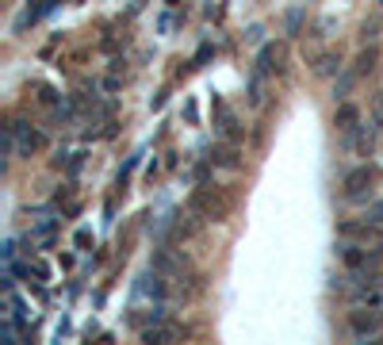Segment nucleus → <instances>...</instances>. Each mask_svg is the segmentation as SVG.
Wrapping results in <instances>:
<instances>
[{
  "label": "nucleus",
  "mask_w": 383,
  "mask_h": 345,
  "mask_svg": "<svg viewBox=\"0 0 383 345\" xmlns=\"http://www.w3.org/2000/svg\"><path fill=\"white\" fill-rule=\"evenodd\" d=\"M372 181H375V169L372 165H356L353 172H345V196H364V192L372 188Z\"/></svg>",
  "instance_id": "obj_1"
},
{
  "label": "nucleus",
  "mask_w": 383,
  "mask_h": 345,
  "mask_svg": "<svg viewBox=\"0 0 383 345\" xmlns=\"http://www.w3.org/2000/svg\"><path fill=\"white\" fill-rule=\"evenodd\" d=\"M349 326H353V334H356V337L375 334V330H380V311H353Z\"/></svg>",
  "instance_id": "obj_2"
},
{
  "label": "nucleus",
  "mask_w": 383,
  "mask_h": 345,
  "mask_svg": "<svg viewBox=\"0 0 383 345\" xmlns=\"http://www.w3.org/2000/svg\"><path fill=\"white\" fill-rule=\"evenodd\" d=\"M337 253H341V261L349 268H368V253H364L360 246H353V242H341V246H337Z\"/></svg>",
  "instance_id": "obj_3"
},
{
  "label": "nucleus",
  "mask_w": 383,
  "mask_h": 345,
  "mask_svg": "<svg viewBox=\"0 0 383 345\" xmlns=\"http://www.w3.org/2000/svg\"><path fill=\"white\" fill-rule=\"evenodd\" d=\"M341 238H360V242H372V238H380V234H375L372 227H368V219L364 222H341Z\"/></svg>",
  "instance_id": "obj_4"
},
{
  "label": "nucleus",
  "mask_w": 383,
  "mask_h": 345,
  "mask_svg": "<svg viewBox=\"0 0 383 345\" xmlns=\"http://www.w3.org/2000/svg\"><path fill=\"white\" fill-rule=\"evenodd\" d=\"M356 123H360V112H356L353 104H341V107H337V127H341L345 134H353Z\"/></svg>",
  "instance_id": "obj_5"
},
{
  "label": "nucleus",
  "mask_w": 383,
  "mask_h": 345,
  "mask_svg": "<svg viewBox=\"0 0 383 345\" xmlns=\"http://www.w3.org/2000/svg\"><path fill=\"white\" fill-rule=\"evenodd\" d=\"M375 62H380V50H375V47L360 50V58H356V69H353V73H356V77H368V73L375 69Z\"/></svg>",
  "instance_id": "obj_6"
},
{
  "label": "nucleus",
  "mask_w": 383,
  "mask_h": 345,
  "mask_svg": "<svg viewBox=\"0 0 383 345\" xmlns=\"http://www.w3.org/2000/svg\"><path fill=\"white\" fill-rule=\"evenodd\" d=\"M138 296H153V299H161L165 296V284L157 277H142V284H138Z\"/></svg>",
  "instance_id": "obj_7"
},
{
  "label": "nucleus",
  "mask_w": 383,
  "mask_h": 345,
  "mask_svg": "<svg viewBox=\"0 0 383 345\" xmlns=\"http://www.w3.org/2000/svg\"><path fill=\"white\" fill-rule=\"evenodd\" d=\"M276 58H280V50H276V47H265V50H261V58H257V73H261V77L272 73V69H276V66H272Z\"/></svg>",
  "instance_id": "obj_8"
},
{
  "label": "nucleus",
  "mask_w": 383,
  "mask_h": 345,
  "mask_svg": "<svg viewBox=\"0 0 383 345\" xmlns=\"http://www.w3.org/2000/svg\"><path fill=\"white\" fill-rule=\"evenodd\" d=\"M337 69H341V58H337V54H322V58H318V66H315V73L330 77V73H337Z\"/></svg>",
  "instance_id": "obj_9"
},
{
  "label": "nucleus",
  "mask_w": 383,
  "mask_h": 345,
  "mask_svg": "<svg viewBox=\"0 0 383 345\" xmlns=\"http://www.w3.org/2000/svg\"><path fill=\"white\" fill-rule=\"evenodd\" d=\"M176 330L172 326H157V330H146V342H172Z\"/></svg>",
  "instance_id": "obj_10"
},
{
  "label": "nucleus",
  "mask_w": 383,
  "mask_h": 345,
  "mask_svg": "<svg viewBox=\"0 0 383 345\" xmlns=\"http://www.w3.org/2000/svg\"><path fill=\"white\" fill-rule=\"evenodd\" d=\"M261 100H265V96H261V73H253L249 77V104L261 107Z\"/></svg>",
  "instance_id": "obj_11"
},
{
  "label": "nucleus",
  "mask_w": 383,
  "mask_h": 345,
  "mask_svg": "<svg viewBox=\"0 0 383 345\" xmlns=\"http://www.w3.org/2000/svg\"><path fill=\"white\" fill-rule=\"evenodd\" d=\"M353 81H356V73H345L341 85H334V100H345V96H349V88H353Z\"/></svg>",
  "instance_id": "obj_12"
},
{
  "label": "nucleus",
  "mask_w": 383,
  "mask_h": 345,
  "mask_svg": "<svg viewBox=\"0 0 383 345\" xmlns=\"http://www.w3.org/2000/svg\"><path fill=\"white\" fill-rule=\"evenodd\" d=\"M219 165H226V169H238V157H234V150H219V157H215Z\"/></svg>",
  "instance_id": "obj_13"
},
{
  "label": "nucleus",
  "mask_w": 383,
  "mask_h": 345,
  "mask_svg": "<svg viewBox=\"0 0 383 345\" xmlns=\"http://www.w3.org/2000/svg\"><path fill=\"white\" fill-rule=\"evenodd\" d=\"M299 19H303V8H291V12H287V31H291V35L299 31Z\"/></svg>",
  "instance_id": "obj_14"
},
{
  "label": "nucleus",
  "mask_w": 383,
  "mask_h": 345,
  "mask_svg": "<svg viewBox=\"0 0 383 345\" xmlns=\"http://www.w3.org/2000/svg\"><path fill=\"white\" fill-rule=\"evenodd\" d=\"M375 31H380V23L372 19V23H364V27H360V35H364V38H375Z\"/></svg>",
  "instance_id": "obj_15"
}]
</instances>
